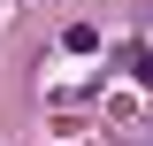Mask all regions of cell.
<instances>
[{"label":"cell","mask_w":153,"mask_h":146,"mask_svg":"<svg viewBox=\"0 0 153 146\" xmlns=\"http://www.w3.org/2000/svg\"><path fill=\"white\" fill-rule=\"evenodd\" d=\"M138 85H153V54H138Z\"/></svg>","instance_id":"obj_1"}]
</instances>
